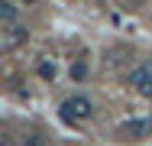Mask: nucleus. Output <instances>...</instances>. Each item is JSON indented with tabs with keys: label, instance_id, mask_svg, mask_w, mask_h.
Here are the masks:
<instances>
[{
	"label": "nucleus",
	"instance_id": "1",
	"mask_svg": "<svg viewBox=\"0 0 152 146\" xmlns=\"http://www.w3.org/2000/svg\"><path fill=\"white\" fill-rule=\"evenodd\" d=\"M58 111H61V120H65V123H84V120L94 114V104L84 94H71V97L61 101Z\"/></svg>",
	"mask_w": 152,
	"mask_h": 146
},
{
	"label": "nucleus",
	"instance_id": "4",
	"mask_svg": "<svg viewBox=\"0 0 152 146\" xmlns=\"http://www.w3.org/2000/svg\"><path fill=\"white\" fill-rule=\"evenodd\" d=\"M26 36H29V32H26L23 26H10V29H7V36H3V49H13V46H20Z\"/></svg>",
	"mask_w": 152,
	"mask_h": 146
},
{
	"label": "nucleus",
	"instance_id": "8",
	"mask_svg": "<svg viewBox=\"0 0 152 146\" xmlns=\"http://www.w3.org/2000/svg\"><path fill=\"white\" fill-rule=\"evenodd\" d=\"M23 146H45V140H42V136H36V133H32V136H26V140H23Z\"/></svg>",
	"mask_w": 152,
	"mask_h": 146
},
{
	"label": "nucleus",
	"instance_id": "7",
	"mask_svg": "<svg viewBox=\"0 0 152 146\" xmlns=\"http://www.w3.org/2000/svg\"><path fill=\"white\" fill-rule=\"evenodd\" d=\"M71 78H75V81H84V78H88V62H75V65H71Z\"/></svg>",
	"mask_w": 152,
	"mask_h": 146
},
{
	"label": "nucleus",
	"instance_id": "5",
	"mask_svg": "<svg viewBox=\"0 0 152 146\" xmlns=\"http://www.w3.org/2000/svg\"><path fill=\"white\" fill-rule=\"evenodd\" d=\"M0 20H3L7 26H13V20H16V3L3 0V3H0Z\"/></svg>",
	"mask_w": 152,
	"mask_h": 146
},
{
	"label": "nucleus",
	"instance_id": "3",
	"mask_svg": "<svg viewBox=\"0 0 152 146\" xmlns=\"http://www.w3.org/2000/svg\"><path fill=\"white\" fill-rule=\"evenodd\" d=\"M152 133V120H129L120 127V136L123 140H146Z\"/></svg>",
	"mask_w": 152,
	"mask_h": 146
},
{
	"label": "nucleus",
	"instance_id": "2",
	"mask_svg": "<svg viewBox=\"0 0 152 146\" xmlns=\"http://www.w3.org/2000/svg\"><path fill=\"white\" fill-rule=\"evenodd\" d=\"M129 88L136 94H142V97H152V58L129 72Z\"/></svg>",
	"mask_w": 152,
	"mask_h": 146
},
{
	"label": "nucleus",
	"instance_id": "6",
	"mask_svg": "<svg viewBox=\"0 0 152 146\" xmlns=\"http://www.w3.org/2000/svg\"><path fill=\"white\" fill-rule=\"evenodd\" d=\"M39 75H42L45 81H55V75H58V68H55V62H39Z\"/></svg>",
	"mask_w": 152,
	"mask_h": 146
},
{
	"label": "nucleus",
	"instance_id": "9",
	"mask_svg": "<svg viewBox=\"0 0 152 146\" xmlns=\"http://www.w3.org/2000/svg\"><path fill=\"white\" fill-rule=\"evenodd\" d=\"M20 3H26V7H29V3H36V0H20Z\"/></svg>",
	"mask_w": 152,
	"mask_h": 146
}]
</instances>
